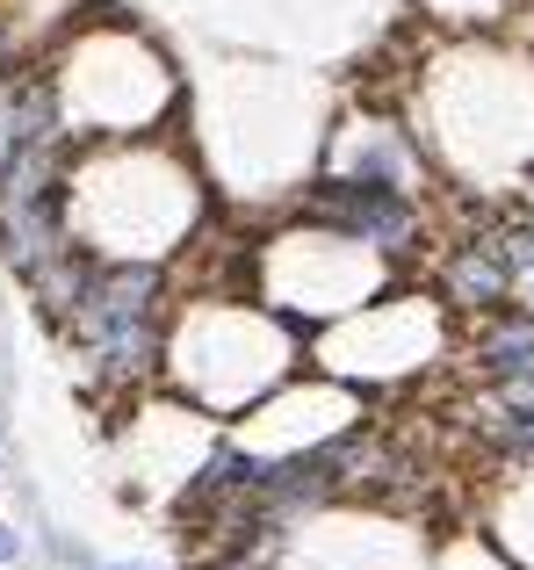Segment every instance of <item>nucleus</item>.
<instances>
[{
    "instance_id": "obj_1",
    "label": "nucleus",
    "mask_w": 534,
    "mask_h": 570,
    "mask_svg": "<svg viewBox=\"0 0 534 570\" xmlns=\"http://www.w3.org/2000/svg\"><path fill=\"white\" fill-rule=\"evenodd\" d=\"M325 209H333L347 232L376 238V246H397V238L412 232V203L397 188H383V181H333L325 188Z\"/></svg>"
},
{
    "instance_id": "obj_2",
    "label": "nucleus",
    "mask_w": 534,
    "mask_h": 570,
    "mask_svg": "<svg viewBox=\"0 0 534 570\" xmlns=\"http://www.w3.org/2000/svg\"><path fill=\"white\" fill-rule=\"evenodd\" d=\"M43 130H51V87L43 80L8 87V95H0V188H8L14 167L43 145Z\"/></svg>"
},
{
    "instance_id": "obj_3",
    "label": "nucleus",
    "mask_w": 534,
    "mask_h": 570,
    "mask_svg": "<svg viewBox=\"0 0 534 570\" xmlns=\"http://www.w3.org/2000/svg\"><path fill=\"white\" fill-rule=\"evenodd\" d=\"M448 289H455V304L498 311V304H506V289H513V253H506V246H477V253H463V261L448 267Z\"/></svg>"
},
{
    "instance_id": "obj_4",
    "label": "nucleus",
    "mask_w": 534,
    "mask_h": 570,
    "mask_svg": "<svg viewBox=\"0 0 534 570\" xmlns=\"http://www.w3.org/2000/svg\"><path fill=\"white\" fill-rule=\"evenodd\" d=\"M492 433L534 455V368H527V376H506V390H498V412H492Z\"/></svg>"
},
{
    "instance_id": "obj_5",
    "label": "nucleus",
    "mask_w": 534,
    "mask_h": 570,
    "mask_svg": "<svg viewBox=\"0 0 534 570\" xmlns=\"http://www.w3.org/2000/svg\"><path fill=\"white\" fill-rule=\"evenodd\" d=\"M477 362L492 368V376H527L534 368V318L527 325H506V333H492L477 347Z\"/></svg>"
},
{
    "instance_id": "obj_6",
    "label": "nucleus",
    "mask_w": 534,
    "mask_h": 570,
    "mask_svg": "<svg viewBox=\"0 0 534 570\" xmlns=\"http://www.w3.org/2000/svg\"><path fill=\"white\" fill-rule=\"evenodd\" d=\"M14 549H22V542H14V534L0 528V563H14Z\"/></svg>"
},
{
    "instance_id": "obj_7",
    "label": "nucleus",
    "mask_w": 534,
    "mask_h": 570,
    "mask_svg": "<svg viewBox=\"0 0 534 570\" xmlns=\"http://www.w3.org/2000/svg\"><path fill=\"white\" fill-rule=\"evenodd\" d=\"M138 570H145V563H138Z\"/></svg>"
}]
</instances>
